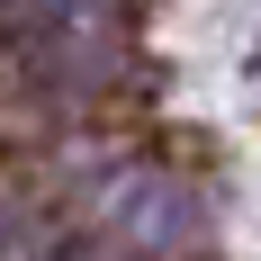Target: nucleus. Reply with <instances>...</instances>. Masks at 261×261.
I'll list each match as a JSON object with an SVG mask.
<instances>
[]
</instances>
